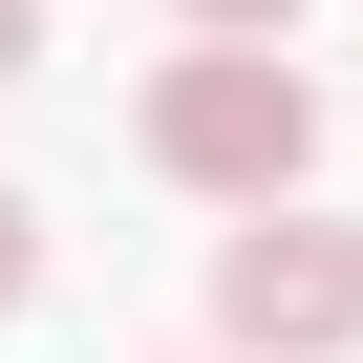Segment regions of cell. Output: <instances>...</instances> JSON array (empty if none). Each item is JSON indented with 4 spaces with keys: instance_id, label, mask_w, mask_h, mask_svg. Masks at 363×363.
Listing matches in <instances>:
<instances>
[{
    "instance_id": "6da1fadb",
    "label": "cell",
    "mask_w": 363,
    "mask_h": 363,
    "mask_svg": "<svg viewBox=\"0 0 363 363\" xmlns=\"http://www.w3.org/2000/svg\"><path fill=\"white\" fill-rule=\"evenodd\" d=\"M150 171L171 193H235V214H278L299 171H320V65L299 43H193V65H150Z\"/></svg>"
},
{
    "instance_id": "7a4b0ae2",
    "label": "cell",
    "mask_w": 363,
    "mask_h": 363,
    "mask_svg": "<svg viewBox=\"0 0 363 363\" xmlns=\"http://www.w3.org/2000/svg\"><path fill=\"white\" fill-rule=\"evenodd\" d=\"M214 342L235 363H342L363 342V214H299V193L235 214L214 235Z\"/></svg>"
},
{
    "instance_id": "3957f363",
    "label": "cell",
    "mask_w": 363,
    "mask_h": 363,
    "mask_svg": "<svg viewBox=\"0 0 363 363\" xmlns=\"http://www.w3.org/2000/svg\"><path fill=\"white\" fill-rule=\"evenodd\" d=\"M22 299H43V214L0 193V320H22Z\"/></svg>"
},
{
    "instance_id": "277c9868",
    "label": "cell",
    "mask_w": 363,
    "mask_h": 363,
    "mask_svg": "<svg viewBox=\"0 0 363 363\" xmlns=\"http://www.w3.org/2000/svg\"><path fill=\"white\" fill-rule=\"evenodd\" d=\"M193 43H299V0H193Z\"/></svg>"
},
{
    "instance_id": "5b68a950",
    "label": "cell",
    "mask_w": 363,
    "mask_h": 363,
    "mask_svg": "<svg viewBox=\"0 0 363 363\" xmlns=\"http://www.w3.org/2000/svg\"><path fill=\"white\" fill-rule=\"evenodd\" d=\"M22 65H43V0H0V86H22Z\"/></svg>"
}]
</instances>
